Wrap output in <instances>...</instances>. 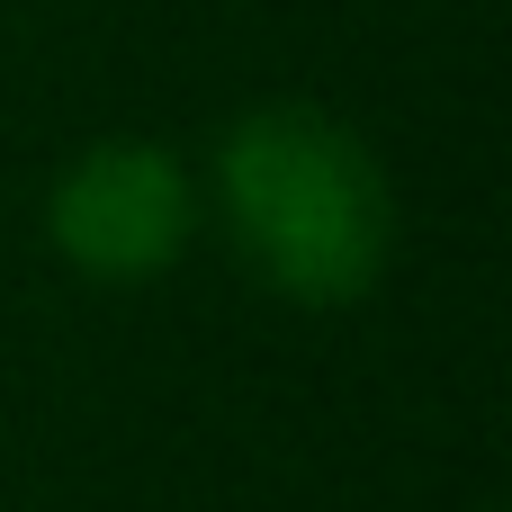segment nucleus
<instances>
[{
	"label": "nucleus",
	"instance_id": "obj_1",
	"mask_svg": "<svg viewBox=\"0 0 512 512\" xmlns=\"http://www.w3.org/2000/svg\"><path fill=\"white\" fill-rule=\"evenodd\" d=\"M207 225L297 315H351L378 297L405 207L387 153L324 99H252L198 162Z\"/></svg>",
	"mask_w": 512,
	"mask_h": 512
},
{
	"label": "nucleus",
	"instance_id": "obj_2",
	"mask_svg": "<svg viewBox=\"0 0 512 512\" xmlns=\"http://www.w3.org/2000/svg\"><path fill=\"white\" fill-rule=\"evenodd\" d=\"M45 252L90 288H153L207 234L198 162L162 135H90L45 180Z\"/></svg>",
	"mask_w": 512,
	"mask_h": 512
}]
</instances>
